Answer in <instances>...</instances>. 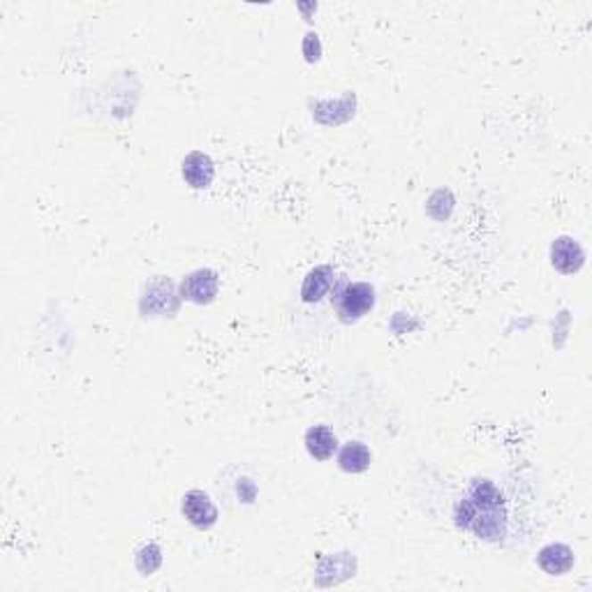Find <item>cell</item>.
<instances>
[{
	"mask_svg": "<svg viewBox=\"0 0 592 592\" xmlns=\"http://www.w3.org/2000/svg\"><path fill=\"white\" fill-rule=\"evenodd\" d=\"M456 525L473 530L479 539L500 541L507 530V509L500 490L489 479H477L467 496L456 502Z\"/></svg>",
	"mask_w": 592,
	"mask_h": 592,
	"instance_id": "obj_1",
	"label": "cell"
},
{
	"mask_svg": "<svg viewBox=\"0 0 592 592\" xmlns=\"http://www.w3.org/2000/svg\"><path fill=\"white\" fill-rule=\"evenodd\" d=\"M329 296L331 308L336 310L342 325L359 322L375 306V290L368 283H345V280H338V285L333 287Z\"/></svg>",
	"mask_w": 592,
	"mask_h": 592,
	"instance_id": "obj_2",
	"label": "cell"
},
{
	"mask_svg": "<svg viewBox=\"0 0 592 592\" xmlns=\"http://www.w3.org/2000/svg\"><path fill=\"white\" fill-rule=\"evenodd\" d=\"M181 512L183 516L188 518L190 525L200 530L213 528L218 521L216 505H213V500L206 496L204 490H188V493L183 496Z\"/></svg>",
	"mask_w": 592,
	"mask_h": 592,
	"instance_id": "obj_3",
	"label": "cell"
},
{
	"mask_svg": "<svg viewBox=\"0 0 592 592\" xmlns=\"http://www.w3.org/2000/svg\"><path fill=\"white\" fill-rule=\"evenodd\" d=\"M338 285L336 271L333 267H315L310 274L306 275L301 285V299L306 303H319L325 296H329L333 292V287Z\"/></svg>",
	"mask_w": 592,
	"mask_h": 592,
	"instance_id": "obj_4",
	"label": "cell"
},
{
	"mask_svg": "<svg viewBox=\"0 0 592 592\" xmlns=\"http://www.w3.org/2000/svg\"><path fill=\"white\" fill-rule=\"evenodd\" d=\"M218 294V275L213 271H194L181 283V296L193 303H211Z\"/></svg>",
	"mask_w": 592,
	"mask_h": 592,
	"instance_id": "obj_5",
	"label": "cell"
},
{
	"mask_svg": "<svg viewBox=\"0 0 592 592\" xmlns=\"http://www.w3.org/2000/svg\"><path fill=\"white\" fill-rule=\"evenodd\" d=\"M551 262L560 274L571 275L576 274V271H581L583 262H586V255H583L581 245L576 243L574 239L563 236V239H558L551 245Z\"/></svg>",
	"mask_w": 592,
	"mask_h": 592,
	"instance_id": "obj_6",
	"label": "cell"
},
{
	"mask_svg": "<svg viewBox=\"0 0 592 592\" xmlns=\"http://www.w3.org/2000/svg\"><path fill=\"white\" fill-rule=\"evenodd\" d=\"M216 177V167H213V160L206 153L194 151L188 158L183 160V178L188 181L190 188L201 190L209 188Z\"/></svg>",
	"mask_w": 592,
	"mask_h": 592,
	"instance_id": "obj_7",
	"label": "cell"
},
{
	"mask_svg": "<svg viewBox=\"0 0 592 592\" xmlns=\"http://www.w3.org/2000/svg\"><path fill=\"white\" fill-rule=\"evenodd\" d=\"M537 563H539V567L547 571V574L558 576L574 567V553H571L570 547H564V544H548L547 548L539 551Z\"/></svg>",
	"mask_w": 592,
	"mask_h": 592,
	"instance_id": "obj_8",
	"label": "cell"
},
{
	"mask_svg": "<svg viewBox=\"0 0 592 592\" xmlns=\"http://www.w3.org/2000/svg\"><path fill=\"white\" fill-rule=\"evenodd\" d=\"M306 449L315 461H329L338 449V440L329 426H313L306 433Z\"/></svg>",
	"mask_w": 592,
	"mask_h": 592,
	"instance_id": "obj_9",
	"label": "cell"
},
{
	"mask_svg": "<svg viewBox=\"0 0 592 592\" xmlns=\"http://www.w3.org/2000/svg\"><path fill=\"white\" fill-rule=\"evenodd\" d=\"M370 461H373V456H370V449L364 442H348L338 454V467L342 473L349 474L366 473L370 467Z\"/></svg>",
	"mask_w": 592,
	"mask_h": 592,
	"instance_id": "obj_10",
	"label": "cell"
}]
</instances>
